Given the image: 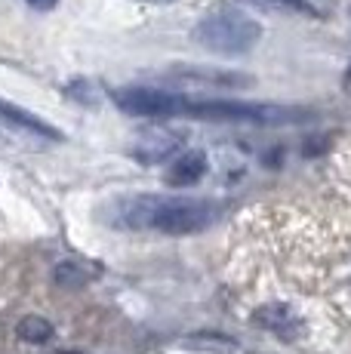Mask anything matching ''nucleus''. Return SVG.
<instances>
[{
	"mask_svg": "<svg viewBox=\"0 0 351 354\" xmlns=\"http://www.w3.org/2000/svg\"><path fill=\"white\" fill-rule=\"evenodd\" d=\"M84 271H77L74 268V262H62L56 268V281L59 283H65V287H77V283H84Z\"/></svg>",
	"mask_w": 351,
	"mask_h": 354,
	"instance_id": "obj_10",
	"label": "nucleus"
},
{
	"mask_svg": "<svg viewBox=\"0 0 351 354\" xmlns=\"http://www.w3.org/2000/svg\"><path fill=\"white\" fill-rule=\"evenodd\" d=\"M265 3H290V6H305L302 0H265Z\"/></svg>",
	"mask_w": 351,
	"mask_h": 354,
	"instance_id": "obj_12",
	"label": "nucleus"
},
{
	"mask_svg": "<svg viewBox=\"0 0 351 354\" xmlns=\"http://www.w3.org/2000/svg\"><path fill=\"white\" fill-rule=\"evenodd\" d=\"M188 111L200 114V118H231V120H253V124H283V120H290L287 108L247 105V102H188Z\"/></svg>",
	"mask_w": 351,
	"mask_h": 354,
	"instance_id": "obj_4",
	"label": "nucleus"
},
{
	"mask_svg": "<svg viewBox=\"0 0 351 354\" xmlns=\"http://www.w3.org/2000/svg\"><path fill=\"white\" fill-rule=\"evenodd\" d=\"M16 333H19V339H25V342H50L53 339V324L46 321V317L28 315V317L19 321Z\"/></svg>",
	"mask_w": 351,
	"mask_h": 354,
	"instance_id": "obj_9",
	"label": "nucleus"
},
{
	"mask_svg": "<svg viewBox=\"0 0 351 354\" xmlns=\"http://www.w3.org/2000/svg\"><path fill=\"white\" fill-rule=\"evenodd\" d=\"M31 6H35V10H50V6H56L59 0H28Z\"/></svg>",
	"mask_w": 351,
	"mask_h": 354,
	"instance_id": "obj_11",
	"label": "nucleus"
},
{
	"mask_svg": "<svg viewBox=\"0 0 351 354\" xmlns=\"http://www.w3.org/2000/svg\"><path fill=\"white\" fill-rule=\"evenodd\" d=\"M142 3H173V0H142Z\"/></svg>",
	"mask_w": 351,
	"mask_h": 354,
	"instance_id": "obj_13",
	"label": "nucleus"
},
{
	"mask_svg": "<svg viewBox=\"0 0 351 354\" xmlns=\"http://www.w3.org/2000/svg\"><path fill=\"white\" fill-rule=\"evenodd\" d=\"M120 111L136 114V118H176L188 111V99L167 90H148V86H126L114 93Z\"/></svg>",
	"mask_w": 351,
	"mask_h": 354,
	"instance_id": "obj_3",
	"label": "nucleus"
},
{
	"mask_svg": "<svg viewBox=\"0 0 351 354\" xmlns=\"http://www.w3.org/2000/svg\"><path fill=\"white\" fill-rule=\"evenodd\" d=\"M182 145V136L173 133V129H145L139 136L136 148H133V158L142 160V163H160L167 160L176 148Z\"/></svg>",
	"mask_w": 351,
	"mask_h": 354,
	"instance_id": "obj_5",
	"label": "nucleus"
},
{
	"mask_svg": "<svg viewBox=\"0 0 351 354\" xmlns=\"http://www.w3.org/2000/svg\"><path fill=\"white\" fill-rule=\"evenodd\" d=\"M194 37L210 53L238 56V53H247L256 46V40L262 37V25L253 16H247L244 10H238V6H219L198 25Z\"/></svg>",
	"mask_w": 351,
	"mask_h": 354,
	"instance_id": "obj_2",
	"label": "nucleus"
},
{
	"mask_svg": "<svg viewBox=\"0 0 351 354\" xmlns=\"http://www.w3.org/2000/svg\"><path fill=\"white\" fill-rule=\"evenodd\" d=\"M0 118L10 120V124H16V127H22V129H28V133H35V136H46V139H59L56 129H50V127L44 124V120L31 118L28 111H22V108H12V105H6V102H0Z\"/></svg>",
	"mask_w": 351,
	"mask_h": 354,
	"instance_id": "obj_8",
	"label": "nucleus"
},
{
	"mask_svg": "<svg viewBox=\"0 0 351 354\" xmlns=\"http://www.w3.org/2000/svg\"><path fill=\"white\" fill-rule=\"evenodd\" d=\"M204 173H207L204 151H188V154H182V158L170 167L167 179H170V185H194V182H198Z\"/></svg>",
	"mask_w": 351,
	"mask_h": 354,
	"instance_id": "obj_7",
	"label": "nucleus"
},
{
	"mask_svg": "<svg viewBox=\"0 0 351 354\" xmlns=\"http://www.w3.org/2000/svg\"><path fill=\"white\" fill-rule=\"evenodd\" d=\"M256 324L272 330L274 336H281V339H296V336H302V330H305L302 317L296 315V311L283 308V305H265V308H259Z\"/></svg>",
	"mask_w": 351,
	"mask_h": 354,
	"instance_id": "obj_6",
	"label": "nucleus"
},
{
	"mask_svg": "<svg viewBox=\"0 0 351 354\" xmlns=\"http://www.w3.org/2000/svg\"><path fill=\"white\" fill-rule=\"evenodd\" d=\"M120 222L136 231H160V234H194L213 222V203L198 197H160L142 194L130 197L120 207Z\"/></svg>",
	"mask_w": 351,
	"mask_h": 354,
	"instance_id": "obj_1",
	"label": "nucleus"
}]
</instances>
